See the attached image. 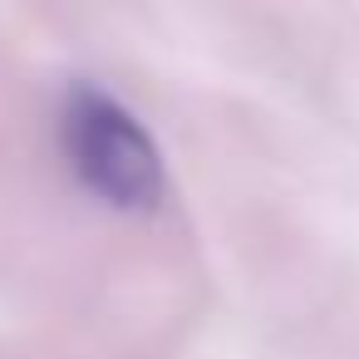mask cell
Returning a JSON list of instances; mask_svg holds the SVG:
<instances>
[{
	"label": "cell",
	"mask_w": 359,
	"mask_h": 359,
	"mask_svg": "<svg viewBox=\"0 0 359 359\" xmlns=\"http://www.w3.org/2000/svg\"><path fill=\"white\" fill-rule=\"evenodd\" d=\"M60 138L74 177L118 212H153L168 192V168L138 114L99 84H74L60 114Z\"/></svg>",
	"instance_id": "6da1fadb"
}]
</instances>
